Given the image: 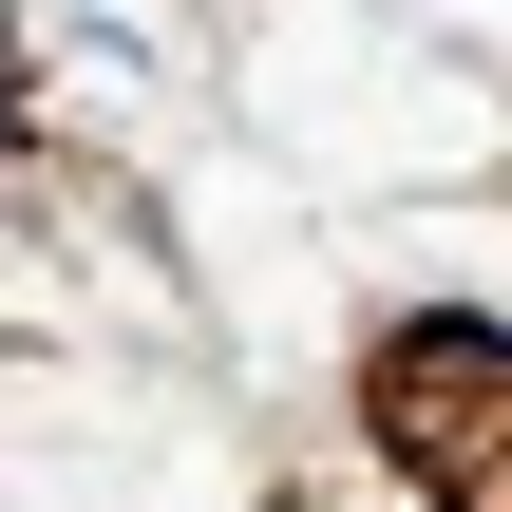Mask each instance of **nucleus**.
Returning <instances> with one entry per match:
<instances>
[{"label":"nucleus","mask_w":512,"mask_h":512,"mask_svg":"<svg viewBox=\"0 0 512 512\" xmlns=\"http://www.w3.org/2000/svg\"><path fill=\"white\" fill-rule=\"evenodd\" d=\"M361 418H380V456H399L418 494L512 512V323H475V304L399 323V342L361 361Z\"/></svg>","instance_id":"obj_1"}]
</instances>
